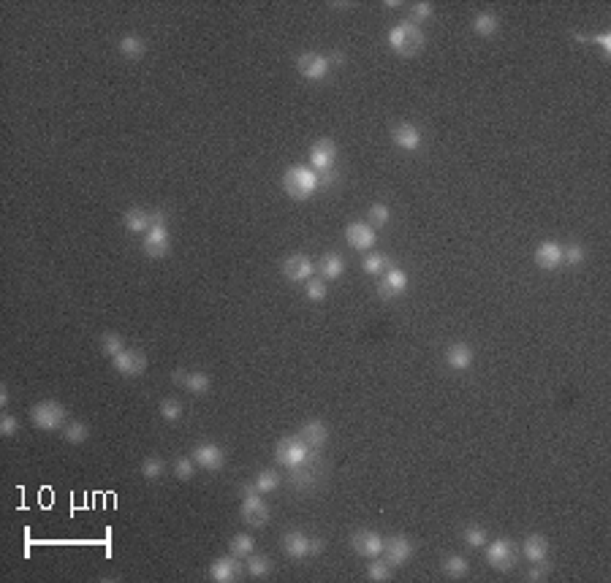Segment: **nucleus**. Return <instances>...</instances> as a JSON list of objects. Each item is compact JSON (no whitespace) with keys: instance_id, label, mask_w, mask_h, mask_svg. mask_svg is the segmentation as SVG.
Listing matches in <instances>:
<instances>
[{"instance_id":"f257e3e1","label":"nucleus","mask_w":611,"mask_h":583,"mask_svg":"<svg viewBox=\"0 0 611 583\" xmlns=\"http://www.w3.org/2000/svg\"><path fill=\"white\" fill-rule=\"evenodd\" d=\"M324 467H326V461L318 456V451H313L302 464H296V467L288 470V483H291L296 491L318 489L321 480H324V475H326Z\"/></svg>"},{"instance_id":"f03ea898","label":"nucleus","mask_w":611,"mask_h":583,"mask_svg":"<svg viewBox=\"0 0 611 583\" xmlns=\"http://www.w3.org/2000/svg\"><path fill=\"white\" fill-rule=\"evenodd\" d=\"M424 44H427V38L421 33V27L413 25L410 19H405L397 27L389 30V46L400 57H416L424 49Z\"/></svg>"},{"instance_id":"7ed1b4c3","label":"nucleus","mask_w":611,"mask_h":583,"mask_svg":"<svg viewBox=\"0 0 611 583\" xmlns=\"http://www.w3.org/2000/svg\"><path fill=\"white\" fill-rule=\"evenodd\" d=\"M283 190L294 201H307L318 190V174L310 166H291L283 174Z\"/></svg>"},{"instance_id":"20e7f679","label":"nucleus","mask_w":611,"mask_h":583,"mask_svg":"<svg viewBox=\"0 0 611 583\" xmlns=\"http://www.w3.org/2000/svg\"><path fill=\"white\" fill-rule=\"evenodd\" d=\"M153 228L144 233V242H141V250L147 258H163L169 252V245H172V236H169V228H166V214L158 209L153 212Z\"/></svg>"},{"instance_id":"39448f33","label":"nucleus","mask_w":611,"mask_h":583,"mask_svg":"<svg viewBox=\"0 0 611 583\" xmlns=\"http://www.w3.org/2000/svg\"><path fill=\"white\" fill-rule=\"evenodd\" d=\"M30 421H33L36 429L58 432V429H63V426L68 423V413H65V407H63L60 402L46 399V402H39V404L30 410Z\"/></svg>"},{"instance_id":"423d86ee","label":"nucleus","mask_w":611,"mask_h":583,"mask_svg":"<svg viewBox=\"0 0 611 583\" xmlns=\"http://www.w3.org/2000/svg\"><path fill=\"white\" fill-rule=\"evenodd\" d=\"M313 453V448L307 445L305 440L299 437V434H291V437H283L280 442H277V448H275V461L280 464V467H296V464H302L307 456Z\"/></svg>"},{"instance_id":"0eeeda50","label":"nucleus","mask_w":611,"mask_h":583,"mask_svg":"<svg viewBox=\"0 0 611 583\" xmlns=\"http://www.w3.org/2000/svg\"><path fill=\"white\" fill-rule=\"evenodd\" d=\"M519 556H522L519 546L511 543V540H503V537L486 546V565L492 567V570H500V572L514 570L516 562H519Z\"/></svg>"},{"instance_id":"6e6552de","label":"nucleus","mask_w":611,"mask_h":583,"mask_svg":"<svg viewBox=\"0 0 611 583\" xmlns=\"http://www.w3.org/2000/svg\"><path fill=\"white\" fill-rule=\"evenodd\" d=\"M242 521L253 529H261L269 524L272 513H269L267 502L261 499V494H253V496H242V510H239Z\"/></svg>"},{"instance_id":"1a4fd4ad","label":"nucleus","mask_w":611,"mask_h":583,"mask_svg":"<svg viewBox=\"0 0 611 583\" xmlns=\"http://www.w3.org/2000/svg\"><path fill=\"white\" fill-rule=\"evenodd\" d=\"M296 68H299V74L305 76L307 82H324L332 65H329L326 55H321V52H302V55L296 57Z\"/></svg>"},{"instance_id":"9d476101","label":"nucleus","mask_w":611,"mask_h":583,"mask_svg":"<svg viewBox=\"0 0 611 583\" xmlns=\"http://www.w3.org/2000/svg\"><path fill=\"white\" fill-rule=\"evenodd\" d=\"M381 553L391 567H402V565H408L410 556H413V543H410L408 537H402V534H394V537L383 540Z\"/></svg>"},{"instance_id":"9b49d317","label":"nucleus","mask_w":611,"mask_h":583,"mask_svg":"<svg viewBox=\"0 0 611 583\" xmlns=\"http://www.w3.org/2000/svg\"><path fill=\"white\" fill-rule=\"evenodd\" d=\"M193 461H196L201 470L218 472V470H223V464H226V453H223L220 445H215V442H201V445L193 448Z\"/></svg>"},{"instance_id":"f8f14e48","label":"nucleus","mask_w":611,"mask_h":583,"mask_svg":"<svg viewBox=\"0 0 611 583\" xmlns=\"http://www.w3.org/2000/svg\"><path fill=\"white\" fill-rule=\"evenodd\" d=\"M334 160H337V144H334L332 139H318V141L310 147V163H313V171H315V174L334 169Z\"/></svg>"},{"instance_id":"ddd939ff","label":"nucleus","mask_w":611,"mask_h":583,"mask_svg":"<svg viewBox=\"0 0 611 583\" xmlns=\"http://www.w3.org/2000/svg\"><path fill=\"white\" fill-rule=\"evenodd\" d=\"M112 366H115L120 375L139 377V375H144V369H147V356H144L141 350H122V353H117V356L112 358Z\"/></svg>"},{"instance_id":"4468645a","label":"nucleus","mask_w":611,"mask_h":583,"mask_svg":"<svg viewBox=\"0 0 611 583\" xmlns=\"http://www.w3.org/2000/svg\"><path fill=\"white\" fill-rule=\"evenodd\" d=\"M210 578L215 583H234L242 578V562H239V556H220V559H215L210 567Z\"/></svg>"},{"instance_id":"2eb2a0df","label":"nucleus","mask_w":611,"mask_h":583,"mask_svg":"<svg viewBox=\"0 0 611 583\" xmlns=\"http://www.w3.org/2000/svg\"><path fill=\"white\" fill-rule=\"evenodd\" d=\"M351 546H353V551H356L359 556H364V559H375V556H381L383 540H381V534L372 532V529H359V532H353Z\"/></svg>"},{"instance_id":"dca6fc26","label":"nucleus","mask_w":611,"mask_h":583,"mask_svg":"<svg viewBox=\"0 0 611 583\" xmlns=\"http://www.w3.org/2000/svg\"><path fill=\"white\" fill-rule=\"evenodd\" d=\"M280 269H283L286 280H291V283H307V280L315 274V264H313L307 255H302V252L288 255Z\"/></svg>"},{"instance_id":"f3484780","label":"nucleus","mask_w":611,"mask_h":583,"mask_svg":"<svg viewBox=\"0 0 611 583\" xmlns=\"http://www.w3.org/2000/svg\"><path fill=\"white\" fill-rule=\"evenodd\" d=\"M405 288H408V274L402 269H397V266H391L381 277V283H378V296L383 301H394Z\"/></svg>"},{"instance_id":"a211bd4d","label":"nucleus","mask_w":611,"mask_h":583,"mask_svg":"<svg viewBox=\"0 0 611 583\" xmlns=\"http://www.w3.org/2000/svg\"><path fill=\"white\" fill-rule=\"evenodd\" d=\"M345 242L353 250H372L378 242V233L370 223H351L345 228Z\"/></svg>"},{"instance_id":"6ab92c4d","label":"nucleus","mask_w":611,"mask_h":583,"mask_svg":"<svg viewBox=\"0 0 611 583\" xmlns=\"http://www.w3.org/2000/svg\"><path fill=\"white\" fill-rule=\"evenodd\" d=\"M172 380L177 385H182L185 391H191V394H207L212 385L210 375H204V372H185V369H177Z\"/></svg>"},{"instance_id":"aec40b11","label":"nucleus","mask_w":611,"mask_h":583,"mask_svg":"<svg viewBox=\"0 0 611 583\" xmlns=\"http://www.w3.org/2000/svg\"><path fill=\"white\" fill-rule=\"evenodd\" d=\"M535 264H538V269H543V271L560 269V266H562V245H557V242H543V245H538V250H535Z\"/></svg>"},{"instance_id":"412c9836","label":"nucleus","mask_w":611,"mask_h":583,"mask_svg":"<svg viewBox=\"0 0 611 583\" xmlns=\"http://www.w3.org/2000/svg\"><path fill=\"white\" fill-rule=\"evenodd\" d=\"M391 139L394 144L405 152H416L421 150V131L416 125H408V122H400L394 131H391Z\"/></svg>"},{"instance_id":"4be33fe9","label":"nucleus","mask_w":611,"mask_h":583,"mask_svg":"<svg viewBox=\"0 0 611 583\" xmlns=\"http://www.w3.org/2000/svg\"><path fill=\"white\" fill-rule=\"evenodd\" d=\"M299 437L305 440L313 451H321L326 445V440H329V429H326L324 421H307L305 426H302V432H299Z\"/></svg>"},{"instance_id":"5701e85b","label":"nucleus","mask_w":611,"mask_h":583,"mask_svg":"<svg viewBox=\"0 0 611 583\" xmlns=\"http://www.w3.org/2000/svg\"><path fill=\"white\" fill-rule=\"evenodd\" d=\"M122 223H125V231L128 233H147L150 228H153V212H144V209H128L125 212V217H122Z\"/></svg>"},{"instance_id":"b1692460","label":"nucleus","mask_w":611,"mask_h":583,"mask_svg":"<svg viewBox=\"0 0 611 583\" xmlns=\"http://www.w3.org/2000/svg\"><path fill=\"white\" fill-rule=\"evenodd\" d=\"M519 551H522V556H524L527 562H546V556H549V540H546L543 534H530Z\"/></svg>"},{"instance_id":"393cba45","label":"nucleus","mask_w":611,"mask_h":583,"mask_svg":"<svg viewBox=\"0 0 611 583\" xmlns=\"http://www.w3.org/2000/svg\"><path fill=\"white\" fill-rule=\"evenodd\" d=\"M283 551H286L291 559H307L310 556V537L302 532H288L283 537Z\"/></svg>"},{"instance_id":"a878e982","label":"nucleus","mask_w":611,"mask_h":583,"mask_svg":"<svg viewBox=\"0 0 611 583\" xmlns=\"http://www.w3.org/2000/svg\"><path fill=\"white\" fill-rule=\"evenodd\" d=\"M315 271L321 274V280H329V283H334V280H340L345 271V261L337 255V252H329L324 255L318 264H315Z\"/></svg>"},{"instance_id":"bb28decb","label":"nucleus","mask_w":611,"mask_h":583,"mask_svg":"<svg viewBox=\"0 0 611 583\" xmlns=\"http://www.w3.org/2000/svg\"><path fill=\"white\" fill-rule=\"evenodd\" d=\"M446 364H448L451 369L462 372V369H467V366L473 364V350H470L465 342H457V345H451V347L446 350Z\"/></svg>"},{"instance_id":"cd10ccee","label":"nucleus","mask_w":611,"mask_h":583,"mask_svg":"<svg viewBox=\"0 0 611 583\" xmlns=\"http://www.w3.org/2000/svg\"><path fill=\"white\" fill-rule=\"evenodd\" d=\"M467 572H470V565H467V559H465V556L451 553V556H446V559H443V575H446V578L457 581V578H467Z\"/></svg>"},{"instance_id":"c85d7f7f","label":"nucleus","mask_w":611,"mask_h":583,"mask_svg":"<svg viewBox=\"0 0 611 583\" xmlns=\"http://www.w3.org/2000/svg\"><path fill=\"white\" fill-rule=\"evenodd\" d=\"M120 55L125 57V60H141V57L147 55V44H144V38H139V36L120 38Z\"/></svg>"},{"instance_id":"c756f323","label":"nucleus","mask_w":611,"mask_h":583,"mask_svg":"<svg viewBox=\"0 0 611 583\" xmlns=\"http://www.w3.org/2000/svg\"><path fill=\"white\" fill-rule=\"evenodd\" d=\"M497 27H500V19L492 11H481V14L473 17V30L481 38H492L497 33Z\"/></svg>"},{"instance_id":"7c9ffc66","label":"nucleus","mask_w":611,"mask_h":583,"mask_svg":"<svg viewBox=\"0 0 611 583\" xmlns=\"http://www.w3.org/2000/svg\"><path fill=\"white\" fill-rule=\"evenodd\" d=\"M63 440L68 442V445H82L87 437H90V429H87V423H82V421H68L63 429Z\"/></svg>"},{"instance_id":"2f4dec72","label":"nucleus","mask_w":611,"mask_h":583,"mask_svg":"<svg viewBox=\"0 0 611 583\" xmlns=\"http://www.w3.org/2000/svg\"><path fill=\"white\" fill-rule=\"evenodd\" d=\"M280 472H275V470H261L258 475H256V489H258V494H272V491H277L280 489Z\"/></svg>"},{"instance_id":"473e14b6","label":"nucleus","mask_w":611,"mask_h":583,"mask_svg":"<svg viewBox=\"0 0 611 583\" xmlns=\"http://www.w3.org/2000/svg\"><path fill=\"white\" fill-rule=\"evenodd\" d=\"M229 551L234 553V556H239V559H248L250 553L256 551V540H253L250 534H245V532H239V534L231 537Z\"/></svg>"},{"instance_id":"72a5a7b5","label":"nucleus","mask_w":611,"mask_h":583,"mask_svg":"<svg viewBox=\"0 0 611 583\" xmlns=\"http://www.w3.org/2000/svg\"><path fill=\"white\" fill-rule=\"evenodd\" d=\"M367 581H372V583H386V581H391V565L383 559V562H378V556L370 562V567H367Z\"/></svg>"},{"instance_id":"f704fd0d","label":"nucleus","mask_w":611,"mask_h":583,"mask_svg":"<svg viewBox=\"0 0 611 583\" xmlns=\"http://www.w3.org/2000/svg\"><path fill=\"white\" fill-rule=\"evenodd\" d=\"M389 269H391L389 255H378V252H372V255H367V258H364V271H367V274H372V277L386 274Z\"/></svg>"},{"instance_id":"c9c22d12","label":"nucleus","mask_w":611,"mask_h":583,"mask_svg":"<svg viewBox=\"0 0 611 583\" xmlns=\"http://www.w3.org/2000/svg\"><path fill=\"white\" fill-rule=\"evenodd\" d=\"M248 572H250V578H269V572H272V562H269L267 556L250 553V556H248Z\"/></svg>"},{"instance_id":"e433bc0d","label":"nucleus","mask_w":611,"mask_h":583,"mask_svg":"<svg viewBox=\"0 0 611 583\" xmlns=\"http://www.w3.org/2000/svg\"><path fill=\"white\" fill-rule=\"evenodd\" d=\"M125 350V345H122V337L115 334V331H106L103 337H101V353L106 358H115L117 353H122Z\"/></svg>"},{"instance_id":"4c0bfd02","label":"nucleus","mask_w":611,"mask_h":583,"mask_svg":"<svg viewBox=\"0 0 611 583\" xmlns=\"http://www.w3.org/2000/svg\"><path fill=\"white\" fill-rule=\"evenodd\" d=\"M462 540L470 548H484L486 546V529L478 527V524H470V527L462 529Z\"/></svg>"},{"instance_id":"58836bf2","label":"nucleus","mask_w":611,"mask_h":583,"mask_svg":"<svg viewBox=\"0 0 611 583\" xmlns=\"http://www.w3.org/2000/svg\"><path fill=\"white\" fill-rule=\"evenodd\" d=\"M584 258H587V250L581 245H562V264H568V266H579V264H584Z\"/></svg>"},{"instance_id":"ea45409f","label":"nucleus","mask_w":611,"mask_h":583,"mask_svg":"<svg viewBox=\"0 0 611 583\" xmlns=\"http://www.w3.org/2000/svg\"><path fill=\"white\" fill-rule=\"evenodd\" d=\"M160 418L169 421V423L179 421V418H182V404H179L177 399H163V402H160Z\"/></svg>"},{"instance_id":"a19ab883","label":"nucleus","mask_w":611,"mask_h":583,"mask_svg":"<svg viewBox=\"0 0 611 583\" xmlns=\"http://www.w3.org/2000/svg\"><path fill=\"white\" fill-rule=\"evenodd\" d=\"M163 470H166V464H163L160 459H155V456H150V459H144V461H141V475H144L147 480L160 478V475H163Z\"/></svg>"},{"instance_id":"79ce46f5","label":"nucleus","mask_w":611,"mask_h":583,"mask_svg":"<svg viewBox=\"0 0 611 583\" xmlns=\"http://www.w3.org/2000/svg\"><path fill=\"white\" fill-rule=\"evenodd\" d=\"M389 217H391V212H389L386 204H372L370 207V226L372 228H383L389 223Z\"/></svg>"},{"instance_id":"37998d69","label":"nucleus","mask_w":611,"mask_h":583,"mask_svg":"<svg viewBox=\"0 0 611 583\" xmlns=\"http://www.w3.org/2000/svg\"><path fill=\"white\" fill-rule=\"evenodd\" d=\"M326 293H329L326 280H307V290H305L307 301H324Z\"/></svg>"},{"instance_id":"c03bdc74","label":"nucleus","mask_w":611,"mask_h":583,"mask_svg":"<svg viewBox=\"0 0 611 583\" xmlns=\"http://www.w3.org/2000/svg\"><path fill=\"white\" fill-rule=\"evenodd\" d=\"M196 470H199V464L193 461V456L191 459H179V461L174 464V475H177L179 480H191L193 475H196Z\"/></svg>"},{"instance_id":"a18cd8bd","label":"nucleus","mask_w":611,"mask_h":583,"mask_svg":"<svg viewBox=\"0 0 611 583\" xmlns=\"http://www.w3.org/2000/svg\"><path fill=\"white\" fill-rule=\"evenodd\" d=\"M429 17H432V3H416V6L410 8V22H413V25L427 22Z\"/></svg>"},{"instance_id":"49530a36","label":"nucleus","mask_w":611,"mask_h":583,"mask_svg":"<svg viewBox=\"0 0 611 583\" xmlns=\"http://www.w3.org/2000/svg\"><path fill=\"white\" fill-rule=\"evenodd\" d=\"M530 583H538V581H546L549 578V565L546 562H533V570L524 575Z\"/></svg>"},{"instance_id":"de8ad7c7","label":"nucleus","mask_w":611,"mask_h":583,"mask_svg":"<svg viewBox=\"0 0 611 583\" xmlns=\"http://www.w3.org/2000/svg\"><path fill=\"white\" fill-rule=\"evenodd\" d=\"M17 432H20V421L14 415H3L0 418V434L3 437H14Z\"/></svg>"},{"instance_id":"09e8293b","label":"nucleus","mask_w":611,"mask_h":583,"mask_svg":"<svg viewBox=\"0 0 611 583\" xmlns=\"http://www.w3.org/2000/svg\"><path fill=\"white\" fill-rule=\"evenodd\" d=\"M337 179H340V174L334 169L321 171V174H318V188H332V185H337Z\"/></svg>"},{"instance_id":"8fccbe9b","label":"nucleus","mask_w":611,"mask_h":583,"mask_svg":"<svg viewBox=\"0 0 611 583\" xmlns=\"http://www.w3.org/2000/svg\"><path fill=\"white\" fill-rule=\"evenodd\" d=\"M324 548H326V543L321 537H310V556H321Z\"/></svg>"},{"instance_id":"3c124183","label":"nucleus","mask_w":611,"mask_h":583,"mask_svg":"<svg viewBox=\"0 0 611 583\" xmlns=\"http://www.w3.org/2000/svg\"><path fill=\"white\" fill-rule=\"evenodd\" d=\"M326 60H329V65H343L345 55L340 52V49H334V52H329V57H326Z\"/></svg>"},{"instance_id":"603ef678","label":"nucleus","mask_w":611,"mask_h":583,"mask_svg":"<svg viewBox=\"0 0 611 583\" xmlns=\"http://www.w3.org/2000/svg\"><path fill=\"white\" fill-rule=\"evenodd\" d=\"M0 404H3V407L8 404V388H6V385H0Z\"/></svg>"},{"instance_id":"864d4df0","label":"nucleus","mask_w":611,"mask_h":583,"mask_svg":"<svg viewBox=\"0 0 611 583\" xmlns=\"http://www.w3.org/2000/svg\"><path fill=\"white\" fill-rule=\"evenodd\" d=\"M383 6H386V8H397V6H400V0H386Z\"/></svg>"}]
</instances>
